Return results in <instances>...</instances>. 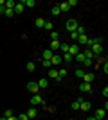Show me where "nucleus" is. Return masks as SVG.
Returning <instances> with one entry per match:
<instances>
[{
    "instance_id": "obj_1",
    "label": "nucleus",
    "mask_w": 108,
    "mask_h": 120,
    "mask_svg": "<svg viewBox=\"0 0 108 120\" xmlns=\"http://www.w3.org/2000/svg\"><path fill=\"white\" fill-rule=\"evenodd\" d=\"M77 20L76 18H70V20H67V25H65V27H67V30L68 32H76V29H77Z\"/></svg>"
},
{
    "instance_id": "obj_2",
    "label": "nucleus",
    "mask_w": 108,
    "mask_h": 120,
    "mask_svg": "<svg viewBox=\"0 0 108 120\" xmlns=\"http://www.w3.org/2000/svg\"><path fill=\"white\" fill-rule=\"evenodd\" d=\"M79 52H81V47L77 45V43H72V45H68V52H67V54H70L72 57H74V56H77Z\"/></svg>"
},
{
    "instance_id": "obj_3",
    "label": "nucleus",
    "mask_w": 108,
    "mask_h": 120,
    "mask_svg": "<svg viewBox=\"0 0 108 120\" xmlns=\"http://www.w3.org/2000/svg\"><path fill=\"white\" fill-rule=\"evenodd\" d=\"M27 90H29V91H32V95H36V93L40 91V86H38V82L31 81V82H27Z\"/></svg>"
},
{
    "instance_id": "obj_4",
    "label": "nucleus",
    "mask_w": 108,
    "mask_h": 120,
    "mask_svg": "<svg viewBox=\"0 0 108 120\" xmlns=\"http://www.w3.org/2000/svg\"><path fill=\"white\" fill-rule=\"evenodd\" d=\"M90 50H92V54H94V56H101V54H103V50H104V47H103V45H97V43H96V45L90 47Z\"/></svg>"
},
{
    "instance_id": "obj_5",
    "label": "nucleus",
    "mask_w": 108,
    "mask_h": 120,
    "mask_svg": "<svg viewBox=\"0 0 108 120\" xmlns=\"http://www.w3.org/2000/svg\"><path fill=\"white\" fill-rule=\"evenodd\" d=\"M24 9H25L24 2H16V5L13 7V13H15V15H22V13H24Z\"/></svg>"
},
{
    "instance_id": "obj_6",
    "label": "nucleus",
    "mask_w": 108,
    "mask_h": 120,
    "mask_svg": "<svg viewBox=\"0 0 108 120\" xmlns=\"http://www.w3.org/2000/svg\"><path fill=\"white\" fill-rule=\"evenodd\" d=\"M31 104H32V106H40V104H45V102H43V99H41V97L36 93V95L31 97Z\"/></svg>"
},
{
    "instance_id": "obj_7",
    "label": "nucleus",
    "mask_w": 108,
    "mask_h": 120,
    "mask_svg": "<svg viewBox=\"0 0 108 120\" xmlns=\"http://www.w3.org/2000/svg\"><path fill=\"white\" fill-rule=\"evenodd\" d=\"M79 90L85 91V93H92V86L88 84V82H81V84H79Z\"/></svg>"
},
{
    "instance_id": "obj_8",
    "label": "nucleus",
    "mask_w": 108,
    "mask_h": 120,
    "mask_svg": "<svg viewBox=\"0 0 108 120\" xmlns=\"http://www.w3.org/2000/svg\"><path fill=\"white\" fill-rule=\"evenodd\" d=\"M41 56H43V61H51V59H52V56H54V54H52V50H51V49H45Z\"/></svg>"
},
{
    "instance_id": "obj_9",
    "label": "nucleus",
    "mask_w": 108,
    "mask_h": 120,
    "mask_svg": "<svg viewBox=\"0 0 108 120\" xmlns=\"http://www.w3.org/2000/svg\"><path fill=\"white\" fill-rule=\"evenodd\" d=\"M94 79H96V75H94L92 72H88V74H85V75H83V82H88V84H90V82H92Z\"/></svg>"
},
{
    "instance_id": "obj_10",
    "label": "nucleus",
    "mask_w": 108,
    "mask_h": 120,
    "mask_svg": "<svg viewBox=\"0 0 108 120\" xmlns=\"http://www.w3.org/2000/svg\"><path fill=\"white\" fill-rule=\"evenodd\" d=\"M61 56H58V54H54V56H52V59H51V65L52 66H56V65H61Z\"/></svg>"
},
{
    "instance_id": "obj_11",
    "label": "nucleus",
    "mask_w": 108,
    "mask_h": 120,
    "mask_svg": "<svg viewBox=\"0 0 108 120\" xmlns=\"http://www.w3.org/2000/svg\"><path fill=\"white\" fill-rule=\"evenodd\" d=\"M87 41H88V36L87 34H81L79 38H77V45L83 47V45H87Z\"/></svg>"
},
{
    "instance_id": "obj_12",
    "label": "nucleus",
    "mask_w": 108,
    "mask_h": 120,
    "mask_svg": "<svg viewBox=\"0 0 108 120\" xmlns=\"http://www.w3.org/2000/svg\"><path fill=\"white\" fill-rule=\"evenodd\" d=\"M60 45H61V41H60V40H54V41H51L49 49H51L52 52H54V50H58V49H60Z\"/></svg>"
},
{
    "instance_id": "obj_13",
    "label": "nucleus",
    "mask_w": 108,
    "mask_h": 120,
    "mask_svg": "<svg viewBox=\"0 0 108 120\" xmlns=\"http://www.w3.org/2000/svg\"><path fill=\"white\" fill-rule=\"evenodd\" d=\"M104 115H106V111H104V109H97V111H96V115H94V118H96V120H103Z\"/></svg>"
},
{
    "instance_id": "obj_14",
    "label": "nucleus",
    "mask_w": 108,
    "mask_h": 120,
    "mask_svg": "<svg viewBox=\"0 0 108 120\" xmlns=\"http://www.w3.org/2000/svg\"><path fill=\"white\" fill-rule=\"evenodd\" d=\"M90 108H92V104H90L88 100H83L81 106H79V109H83V111H90Z\"/></svg>"
},
{
    "instance_id": "obj_15",
    "label": "nucleus",
    "mask_w": 108,
    "mask_h": 120,
    "mask_svg": "<svg viewBox=\"0 0 108 120\" xmlns=\"http://www.w3.org/2000/svg\"><path fill=\"white\" fill-rule=\"evenodd\" d=\"M49 77H52V79L60 81V77H58V70L56 68H49Z\"/></svg>"
},
{
    "instance_id": "obj_16",
    "label": "nucleus",
    "mask_w": 108,
    "mask_h": 120,
    "mask_svg": "<svg viewBox=\"0 0 108 120\" xmlns=\"http://www.w3.org/2000/svg\"><path fill=\"white\" fill-rule=\"evenodd\" d=\"M58 7H60V11H61V13H67V11H70V7H68L67 2H63V4H58Z\"/></svg>"
},
{
    "instance_id": "obj_17",
    "label": "nucleus",
    "mask_w": 108,
    "mask_h": 120,
    "mask_svg": "<svg viewBox=\"0 0 108 120\" xmlns=\"http://www.w3.org/2000/svg\"><path fill=\"white\" fill-rule=\"evenodd\" d=\"M36 27H38V29H43V27H45V20H43V18H36Z\"/></svg>"
},
{
    "instance_id": "obj_18",
    "label": "nucleus",
    "mask_w": 108,
    "mask_h": 120,
    "mask_svg": "<svg viewBox=\"0 0 108 120\" xmlns=\"http://www.w3.org/2000/svg\"><path fill=\"white\" fill-rule=\"evenodd\" d=\"M38 86H40V90H43V88L49 86V81H47V79H40V81H38Z\"/></svg>"
},
{
    "instance_id": "obj_19",
    "label": "nucleus",
    "mask_w": 108,
    "mask_h": 120,
    "mask_svg": "<svg viewBox=\"0 0 108 120\" xmlns=\"http://www.w3.org/2000/svg\"><path fill=\"white\" fill-rule=\"evenodd\" d=\"M25 115H27V116H29V118H31V120H32V118H34V116H36V115H38V111H36V109H34V108H31V109L27 111Z\"/></svg>"
},
{
    "instance_id": "obj_20",
    "label": "nucleus",
    "mask_w": 108,
    "mask_h": 120,
    "mask_svg": "<svg viewBox=\"0 0 108 120\" xmlns=\"http://www.w3.org/2000/svg\"><path fill=\"white\" fill-rule=\"evenodd\" d=\"M15 5H16L15 0H5V9H13Z\"/></svg>"
},
{
    "instance_id": "obj_21",
    "label": "nucleus",
    "mask_w": 108,
    "mask_h": 120,
    "mask_svg": "<svg viewBox=\"0 0 108 120\" xmlns=\"http://www.w3.org/2000/svg\"><path fill=\"white\" fill-rule=\"evenodd\" d=\"M65 75H67V68H60V70H58V77H60V81H61Z\"/></svg>"
},
{
    "instance_id": "obj_22",
    "label": "nucleus",
    "mask_w": 108,
    "mask_h": 120,
    "mask_svg": "<svg viewBox=\"0 0 108 120\" xmlns=\"http://www.w3.org/2000/svg\"><path fill=\"white\" fill-rule=\"evenodd\" d=\"M61 59L65 61V63H70V61H74V57H72L70 54H63V56H61Z\"/></svg>"
},
{
    "instance_id": "obj_23",
    "label": "nucleus",
    "mask_w": 108,
    "mask_h": 120,
    "mask_svg": "<svg viewBox=\"0 0 108 120\" xmlns=\"http://www.w3.org/2000/svg\"><path fill=\"white\" fill-rule=\"evenodd\" d=\"M60 50H61V54H67V52H68V45L61 41V45H60Z\"/></svg>"
},
{
    "instance_id": "obj_24",
    "label": "nucleus",
    "mask_w": 108,
    "mask_h": 120,
    "mask_svg": "<svg viewBox=\"0 0 108 120\" xmlns=\"http://www.w3.org/2000/svg\"><path fill=\"white\" fill-rule=\"evenodd\" d=\"M76 32H77V34H79V36H81V34H87V29H85V27H83V25H77V29H76Z\"/></svg>"
},
{
    "instance_id": "obj_25",
    "label": "nucleus",
    "mask_w": 108,
    "mask_h": 120,
    "mask_svg": "<svg viewBox=\"0 0 108 120\" xmlns=\"http://www.w3.org/2000/svg\"><path fill=\"white\" fill-rule=\"evenodd\" d=\"M24 5H25V7H34L36 2L34 0H24Z\"/></svg>"
},
{
    "instance_id": "obj_26",
    "label": "nucleus",
    "mask_w": 108,
    "mask_h": 120,
    "mask_svg": "<svg viewBox=\"0 0 108 120\" xmlns=\"http://www.w3.org/2000/svg\"><path fill=\"white\" fill-rule=\"evenodd\" d=\"M74 59H76L77 63H83V61H85V56H83V52H79L77 56H74Z\"/></svg>"
},
{
    "instance_id": "obj_27",
    "label": "nucleus",
    "mask_w": 108,
    "mask_h": 120,
    "mask_svg": "<svg viewBox=\"0 0 108 120\" xmlns=\"http://www.w3.org/2000/svg\"><path fill=\"white\" fill-rule=\"evenodd\" d=\"M51 40H60V32H56V30H51Z\"/></svg>"
},
{
    "instance_id": "obj_28",
    "label": "nucleus",
    "mask_w": 108,
    "mask_h": 120,
    "mask_svg": "<svg viewBox=\"0 0 108 120\" xmlns=\"http://www.w3.org/2000/svg\"><path fill=\"white\" fill-rule=\"evenodd\" d=\"M51 13H52V15H54V16H58V15H60V13H61V11H60V7H58V5H54V7H52V9H51Z\"/></svg>"
},
{
    "instance_id": "obj_29",
    "label": "nucleus",
    "mask_w": 108,
    "mask_h": 120,
    "mask_svg": "<svg viewBox=\"0 0 108 120\" xmlns=\"http://www.w3.org/2000/svg\"><path fill=\"white\" fill-rule=\"evenodd\" d=\"M68 36H70V40L74 41V43H76V41H77V38H79V34H77V32H70Z\"/></svg>"
},
{
    "instance_id": "obj_30",
    "label": "nucleus",
    "mask_w": 108,
    "mask_h": 120,
    "mask_svg": "<svg viewBox=\"0 0 108 120\" xmlns=\"http://www.w3.org/2000/svg\"><path fill=\"white\" fill-rule=\"evenodd\" d=\"M4 15L7 16V18H11V16H15V13H13V9H5V11H4Z\"/></svg>"
},
{
    "instance_id": "obj_31",
    "label": "nucleus",
    "mask_w": 108,
    "mask_h": 120,
    "mask_svg": "<svg viewBox=\"0 0 108 120\" xmlns=\"http://www.w3.org/2000/svg\"><path fill=\"white\" fill-rule=\"evenodd\" d=\"M83 75H85V70H83V68H77L76 70V77H83Z\"/></svg>"
},
{
    "instance_id": "obj_32",
    "label": "nucleus",
    "mask_w": 108,
    "mask_h": 120,
    "mask_svg": "<svg viewBox=\"0 0 108 120\" xmlns=\"http://www.w3.org/2000/svg\"><path fill=\"white\" fill-rule=\"evenodd\" d=\"M79 106H81V102H77V100H74V102H72V109H79Z\"/></svg>"
},
{
    "instance_id": "obj_33",
    "label": "nucleus",
    "mask_w": 108,
    "mask_h": 120,
    "mask_svg": "<svg viewBox=\"0 0 108 120\" xmlns=\"http://www.w3.org/2000/svg\"><path fill=\"white\" fill-rule=\"evenodd\" d=\"M67 4H68V7L72 9V7H76V5H77V0H68Z\"/></svg>"
},
{
    "instance_id": "obj_34",
    "label": "nucleus",
    "mask_w": 108,
    "mask_h": 120,
    "mask_svg": "<svg viewBox=\"0 0 108 120\" xmlns=\"http://www.w3.org/2000/svg\"><path fill=\"white\" fill-rule=\"evenodd\" d=\"M34 68H36L34 63H27V70H29V72H34Z\"/></svg>"
},
{
    "instance_id": "obj_35",
    "label": "nucleus",
    "mask_w": 108,
    "mask_h": 120,
    "mask_svg": "<svg viewBox=\"0 0 108 120\" xmlns=\"http://www.w3.org/2000/svg\"><path fill=\"white\" fill-rule=\"evenodd\" d=\"M4 116H5V118L13 116V109H5V111H4Z\"/></svg>"
},
{
    "instance_id": "obj_36",
    "label": "nucleus",
    "mask_w": 108,
    "mask_h": 120,
    "mask_svg": "<svg viewBox=\"0 0 108 120\" xmlns=\"http://www.w3.org/2000/svg\"><path fill=\"white\" fill-rule=\"evenodd\" d=\"M16 118H18V120H31V118H29V116L25 115V113H22V115H18V116H16Z\"/></svg>"
},
{
    "instance_id": "obj_37",
    "label": "nucleus",
    "mask_w": 108,
    "mask_h": 120,
    "mask_svg": "<svg viewBox=\"0 0 108 120\" xmlns=\"http://www.w3.org/2000/svg\"><path fill=\"white\" fill-rule=\"evenodd\" d=\"M45 30H52V23L51 22H45V27H43Z\"/></svg>"
},
{
    "instance_id": "obj_38",
    "label": "nucleus",
    "mask_w": 108,
    "mask_h": 120,
    "mask_svg": "<svg viewBox=\"0 0 108 120\" xmlns=\"http://www.w3.org/2000/svg\"><path fill=\"white\" fill-rule=\"evenodd\" d=\"M81 65H83V66H90V65H92V59H85Z\"/></svg>"
},
{
    "instance_id": "obj_39",
    "label": "nucleus",
    "mask_w": 108,
    "mask_h": 120,
    "mask_svg": "<svg viewBox=\"0 0 108 120\" xmlns=\"http://www.w3.org/2000/svg\"><path fill=\"white\" fill-rule=\"evenodd\" d=\"M41 65L45 66V68H52V65H51V61H43V63H41Z\"/></svg>"
},
{
    "instance_id": "obj_40",
    "label": "nucleus",
    "mask_w": 108,
    "mask_h": 120,
    "mask_svg": "<svg viewBox=\"0 0 108 120\" xmlns=\"http://www.w3.org/2000/svg\"><path fill=\"white\" fill-rule=\"evenodd\" d=\"M103 70H104V74H108V65H106V61H104V65H103Z\"/></svg>"
},
{
    "instance_id": "obj_41",
    "label": "nucleus",
    "mask_w": 108,
    "mask_h": 120,
    "mask_svg": "<svg viewBox=\"0 0 108 120\" xmlns=\"http://www.w3.org/2000/svg\"><path fill=\"white\" fill-rule=\"evenodd\" d=\"M103 97H104V99L108 97V88H104V90H103Z\"/></svg>"
},
{
    "instance_id": "obj_42",
    "label": "nucleus",
    "mask_w": 108,
    "mask_h": 120,
    "mask_svg": "<svg viewBox=\"0 0 108 120\" xmlns=\"http://www.w3.org/2000/svg\"><path fill=\"white\" fill-rule=\"evenodd\" d=\"M7 120H18V118H16V116L13 115V116H9V118H7Z\"/></svg>"
},
{
    "instance_id": "obj_43",
    "label": "nucleus",
    "mask_w": 108,
    "mask_h": 120,
    "mask_svg": "<svg viewBox=\"0 0 108 120\" xmlns=\"http://www.w3.org/2000/svg\"><path fill=\"white\" fill-rule=\"evenodd\" d=\"M0 120H7V118H5V116H0Z\"/></svg>"
},
{
    "instance_id": "obj_44",
    "label": "nucleus",
    "mask_w": 108,
    "mask_h": 120,
    "mask_svg": "<svg viewBox=\"0 0 108 120\" xmlns=\"http://www.w3.org/2000/svg\"><path fill=\"white\" fill-rule=\"evenodd\" d=\"M87 120H96V118H94V116H90V118H87Z\"/></svg>"
},
{
    "instance_id": "obj_45",
    "label": "nucleus",
    "mask_w": 108,
    "mask_h": 120,
    "mask_svg": "<svg viewBox=\"0 0 108 120\" xmlns=\"http://www.w3.org/2000/svg\"><path fill=\"white\" fill-rule=\"evenodd\" d=\"M70 120H72V118H70Z\"/></svg>"
}]
</instances>
